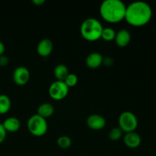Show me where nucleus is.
Here are the masks:
<instances>
[{"label":"nucleus","mask_w":156,"mask_h":156,"mask_svg":"<svg viewBox=\"0 0 156 156\" xmlns=\"http://www.w3.org/2000/svg\"><path fill=\"white\" fill-rule=\"evenodd\" d=\"M152 9L147 2L136 1L126 6L125 18L126 22L133 27H143L150 21Z\"/></svg>","instance_id":"obj_1"},{"label":"nucleus","mask_w":156,"mask_h":156,"mask_svg":"<svg viewBox=\"0 0 156 156\" xmlns=\"http://www.w3.org/2000/svg\"><path fill=\"white\" fill-rule=\"evenodd\" d=\"M126 9V5L120 0H105L101 4L99 12L105 21L118 23L125 18Z\"/></svg>","instance_id":"obj_2"},{"label":"nucleus","mask_w":156,"mask_h":156,"mask_svg":"<svg viewBox=\"0 0 156 156\" xmlns=\"http://www.w3.org/2000/svg\"><path fill=\"white\" fill-rule=\"evenodd\" d=\"M103 26L100 21L94 18H86L80 27L81 35L88 41H96L101 38Z\"/></svg>","instance_id":"obj_3"},{"label":"nucleus","mask_w":156,"mask_h":156,"mask_svg":"<svg viewBox=\"0 0 156 156\" xmlns=\"http://www.w3.org/2000/svg\"><path fill=\"white\" fill-rule=\"evenodd\" d=\"M27 126L29 132L37 137H41L45 135L48 129V124L46 119L43 118L37 114L32 115L28 119Z\"/></svg>","instance_id":"obj_4"},{"label":"nucleus","mask_w":156,"mask_h":156,"mask_svg":"<svg viewBox=\"0 0 156 156\" xmlns=\"http://www.w3.org/2000/svg\"><path fill=\"white\" fill-rule=\"evenodd\" d=\"M119 128L126 133L135 132L138 126V120L133 113L124 111L120 115L118 119Z\"/></svg>","instance_id":"obj_5"},{"label":"nucleus","mask_w":156,"mask_h":156,"mask_svg":"<svg viewBox=\"0 0 156 156\" xmlns=\"http://www.w3.org/2000/svg\"><path fill=\"white\" fill-rule=\"evenodd\" d=\"M69 88L62 81H57L53 82L49 88V94L50 98L55 101L63 100L68 95Z\"/></svg>","instance_id":"obj_6"},{"label":"nucleus","mask_w":156,"mask_h":156,"mask_svg":"<svg viewBox=\"0 0 156 156\" xmlns=\"http://www.w3.org/2000/svg\"><path fill=\"white\" fill-rule=\"evenodd\" d=\"M30 79V72L26 67L19 66L13 73V80L16 85L22 86L26 85Z\"/></svg>","instance_id":"obj_7"},{"label":"nucleus","mask_w":156,"mask_h":156,"mask_svg":"<svg viewBox=\"0 0 156 156\" xmlns=\"http://www.w3.org/2000/svg\"><path fill=\"white\" fill-rule=\"evenodd\" d=\"M87 125L93 130H101L106 125V120L99 114H91L87 119Z\"/></svg>","instance_id":"obj_8"},{"label":"nucleus","mask_w":156,"mask_h":156,"mask_svg":"<svg viewBox=\"0 0 156 156\" xmlns=\"http://www.w3.org/2000/svg\"><path fill=\"white\" fill-rule=\"evenodd\" d=\"M53 49V42L50 39H43L38 43L37 47V52L38 55L42 57H47L51 54Z\"/></svg>","instance_id":"obj_9"},{"label":"nucleus","mask_w":156,"mask_h":156,"mask_svg":"<svg viewBox=\"0 0 156 156\" xmlns=\"http://www.w3.org/2000/svg\"><path fill=\"white\" fill-rule=\"evenodd\" d=\"M123 143L128 148L136 149L141 144V137L135 132L127 133L123 137Z\"/></svg>","instance_id":"obj_10"},{"label":"nucleus","mask_w":156,"mask_h":156,"mask_svg":"<svg viewBox=\"0 0 156 156\" xmlns=\"http://www.w3.org/2000/svg\"><path fill=\"white\" fill-rule=\"evenodd\" d=\"M115 42L120 47H125L129 44L131 41L130 33L126 29H121L116 32Z\"/></svg>","instance_id":"obj_11"},{"label":"nucleus","mask_w":156,"mask_h":156,"mask_svg":"<svg viewBox=\"0 0 156 156\" xmlns=\"http://www.w3.org/2000/svg\"><path fill=\"white\" fill-rule=\"evenodd\" d=\"M103 56L101 53H97V52H94L91 53L87 56L86 60H85V63H86L87 66L90 69H97L103 63Z\"/></svg>","instance_id":"obj_12"},{"label":"nucleus","mask_w":156,"mask_h":156,"mask_svg":"<svg viewBox=\"0 0 156 156\" xmlns=\"http://www.w3.org/2000/svg\"><path fill=\"white\" fill-rule=\"evenodd\" d=\"M3 127L5 128L6 132L15 133L17 132L21 127V123L19 120L16 117H11L5 119L2 123Z\"/></svg>","instance_id":"obj_13"},{"label":"nucleus","mask_w":156,"mask_h":156,"mask_svg":"<svg viewBox=\"0 0 156 156\" xmlns=\"http://www.w3.org/2000/svg\"><path fill=\"white\" fill-rule=\"evenodd\" d=\"M54 113V107L49 103H44L39 106L37 114L43 118L47 119L51 117Z\"/></svg>","instance_id":"obj_14"},{"label":"nucleus","mask_w":156,"mask_h":156,"mask_svg":"<svg viewBox=\"0 0 156 156\" xmlns=\"http://www.w3.org/2000/svg\"><path fill=\"white\" fill-rule=\"evenodd\" d=\"M53 73L57 81H62V82H64L67 76L69 74L67 66L63 64H59L56 66L53 70Z\"/></svg>","instance_id":"obj_15"},{"label":"nucleus","mask_w":156,"mask_h":156,"mask_svg":"<svg viewBox=\"0 0 156 156\" xmlns=\"http://www.w3.org/2000/svg\"><path fill=\"white\" fill-rule=\"evenodd\" d=\"M12 101L9 96L5 94H0V114H7L11 109Z\"/></svg>","instance_id":"obj_16"},{"label":"nucleus","mask_w":156,"mask_h":156,"mask_svg":"<svg viewBox=\"0 0 156 156\" xmlns=\"http://www.w3.org/2000/svg\"><path fill=\"white\" fill-rule=\"evenodd\" d=\"M116 31L111 27H105L103 29L101 38L106 41H111L115 39Z\"/></svg>","instance_id":"obj_17"},{"label":"nucleus","mask_w":156,"mask_h":156,"mask_svg":"<svg viewBox=\"0 0 156 156\" xmlns=\"http://www.w3.org/2000/svg\"><path fill=\"white\" fill-rule=\"evenodd\" d=\"M57 145L62 149H68L72 145V140L67 136H62L57 140Z\"/></svg>","instance_id":"obj_18"},{"label":"nucleus","mask_w":156,"mask_h":156,"mask_svg":"<svg viewBox=\"0 0 156 156\" xmlns=\"http://www.w3.org/2000/svg\"><path fill=\"white\" fill-rule=\"evenodd\" d=\"M122 135H123V131L119 127L112 128L110 131L109 134H108L110 140H112V141L119 140L122 137Z\"/></svg>","instance_id":"obj_19"},{"label":"nucleus","mask_w":156,"mask_h":156,"mask_svg":"<svg viewBox=\"0 0 156 156\" xmlns=\"http://www.w3.org/2000/svg\"><path fill=\"white\" fill-rule=\"evenodd\" d=\"M78 81V76H76L74 73H69V74L67 76V77L66 78V79L64 80V82L66 83V85L69 87V88H72V87H74L77 85Z\"/></svg>","instance_id":"obj_20"},{"label":"nucleus","mask_w":156,"mask_h":156,"mask_svg":"<svg viewBox=\"0 0 156 156\" xmlns=\"http://www.w3.org/2000/svg\"><path fill=\"white\" fill-rule=\"evenodd\" d=\"M6 133H7V132L5 131V128L3 127L2 123H0V144H1L2 143H3L4 140H5Z\"/></svg>","instance_id":"obj_21"},{"label":"nucleus","mask_w":156,"mask_h":156,"mask_svg":"<svg viewBox=\"0 0 156 156\" xmlns=\"http://www.w3.org/2000/svg\"><path fill=\"white\" fill-rule=\"evenodd\" d=\"M9 59L7 56H5L4 54L0 56V66L1 67L6 66L9 64Z\"/></svg>","instance_id":"obj_22"},{"label":"nucleus","mask_w":156,"mask_h":156,"mask_svg":"<svg viewBox=\"0 0 156 156\" xmlns=\"http://www.w3.org/2000/svg\"><path fill=\"white\" fill-rule=\"evenodd\" d=\"M105 66H111L114 64V59H112L111 57H106V58H104L103 59V63Z\"/></svg>","instance_id":"obj_23"},{"label":"nucleus","mask_w":156,"mask_h":156,"mask_svg":"<svg viewBox=\"0 0 156 156\" xmlns=\"http://www.w3.org/2000/svg\"><path fill=\"white\" fill-rule=\"evenodd\" d=\"M33 3L35 5H37V6H41L45 2L44 0H33Z\"/></svg>","instance_id":"obj_24"},{"label":"nucleus","mask_w":156,"mask_h":156,"mask_svg":"<svg viewBox=\"0 0 156 156\" xmlns=\"http://www.w3.org/2000/svg\"><path fill=\"white\" fill-rule=\"evenodd\" d=\"M5 50V47L4 44L2 41H0V56L4 54Z\"/></svg>","instance_id":"obj_25"}]
</instances>
